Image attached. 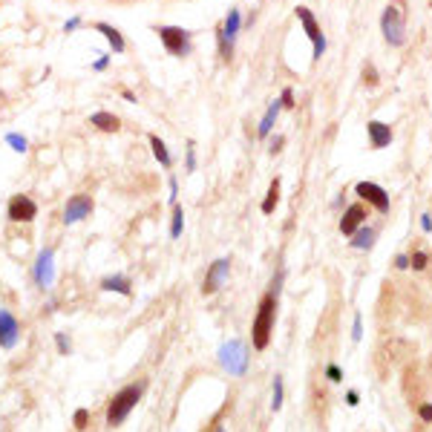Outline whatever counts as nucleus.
I'll use <instances>...</instances> for the list:
<instances>
[{"instance_id": "nucleus-1", "label": "nucleus", "mask_w": 432, "mask_h": 432, "mask_svg": "<svg viewBox=\"0 0 432 432\" xmlns=\"http://www.w3.org/2000/svg\"><path fill=\"white\" fill-rule=\"evenodd\" d=\"M418 358V343L403 337V335H386L377 343L374 355H372V369L377 374V381H389L392 372L400 369L407 360Z\"/></svg>"}, {"instance_id": "nucleus-2", "label": "nucleus", "mask_w": 432, "mask_h": 432, "mask_svg": "<svg viewBox=\"0 0 432 432\" xmlns=\"http://www.w3.org/2000/svg\"><path fill=\"white\" fill-rule=\"evenodd\" d=\"M277 288L265 291L262 300L257 306V314H254V326H251V343L257 352H262V349H268V343H271V329H274V320H277Z\"/></svg>"}, {"instance_id": "nucleus-3", "label": "nucleus", "mask_w": 432, "mask_h": 432, "mask_svg": "<svg viewBox=\"0 0 432 432\" xmlns=\"http://www.w3.org/2000/svg\"><path fill=\"white\" fill-rule=\"evenodd\" d=\"M144 389H147V381H136V384H127L124 389H119L110 398V407H107V426H121L130 418V412L139 407Z\"/></svg>"}, {"instance_id": "nucleus-4", "label": "nucleus", "mask_w": 432, "mask_h": 432, "mask_svg": "<svg viewBox=\"0 0 432 432\" xmlns=\"http://www.w3.org/2000/svg\"><path fill=\"white\" fill-rule=\"evenodd\" d=\"M400 314H403V309H400V288H398L395 280H384L381 294H377V306H374L377 329L386 335V329H392V323H398Z\"/></svg>"}, {"instance_id": "nucleus-5", "label": "nucleus", "mask_w": 432, "mask_h": 432, "mask_svg": "<svg viewBox=\"0 0 432 432\" xmlns=\"http://www.w3.org/2000/svg\"><path fill=\"white\" fill-rule=\"evenodd\" d=\"M400 392H403V398H407L410 410H415L421 400H426L429 386H426L424 363L418 358H412V360H407V363L400 366Z\"/></svg>"}, {"instance_id": "nucleus-6", "label": "nucleus", "mask_w": 432, "mask_h": 432, "mask_svg": "<svg viewBox=\"0 0 432 432\" xmlns=\"http://www.w3.org/2000/svg\"><path fill=\"white\" fill-rule=\"evenodd\" d=\"M400 288V309H407L403 314H407L410 323H426L432 317V300L429 294L418 285V283H398Z\"/></svg>"}, {"instance_id": "nucleus-7", "label": "nucleus", "mask_w": 432, "mask_h": 432, "mask_svg": "<svg viewBox=\"0 0 432 432\" xmlns=\"http://www.w3.org/2000/svg\"><path fill=\"white\" fill-rule=\"evenodd\" d=\"M403 29H407V0H389L386 15H384L386 41L400 46L403 43Z\"/></svg>"}, {"instance_id": "nucleus-8", "label": "nucleus", "mask_w": 432, "mask_h": 432, "mask_svg": "<svg viewBox=\"0 0 432 432\" xmlns=\"http://www.w3.org/2000/svg\"><path fill=\"white\" fill-rule=\"evenodd\" d=\"M156 35L161 38V46L176 58H184L191 52V35L182 26H156Z\"/></svg>"}, {"instance_id": "nucleus-9", "label": "nucleus", "mask_w": 432, "mask_h": 432, "mask_svg": "<svg viewBox=\"0 0 432 432\" xmlns=\"http://www.w3.org/2000/svg\"><path fill=\"white\" fill-rule=\"evenodd\" d=\"M95 202L90 194H75L69 196V202L64 205V225H75V222H84L87 216H93Z\"/></svg>"}, {"instance_id": "nucleus-10", "label": "nucleus", "mask_w": 432, "mask_h": 432, "mask_svg": "<svg viewBox=\"0 0 432 432\" xmlns=\"http://www.w3.org/2000/svg\"><path fill=\"white\" fill-rule=\"evenodd\" d=\"M32 277L38 283V288H52V283H55V254H52V248H43L32 265Z\"/></svg>"}, {"instance_id": "nucleus-11", "label": "nucleus", "mask_w": 432, "mask_h": 432, "mask_svg": "<svg viewBox=\"0 0 432 432\" xmlns=\"http://www.w3.org/2000/svg\"><path fill=\"white\" fill-rule=\"evenodd\" d=\"M220 363L231 372V374H242L245 372V363H248V355H245V346L239 340H231L220 349Z\"/></svg>"}, {"instance_id": "nucleus-12", "label": "nucleus", "mask_w": 432, "mask_h": 432, "mask_svg": "<svg viewBox=\"0 0 432 432\" xmlns=\"http://www.w3.org/2000/svg\"><path fill=\"white\" fill-rule=\"evenodd\" d=\"M311 407H314V415L320 424H326L329 418V407H332V392L326 386V381H323L320 374L311 377Z\"/></svg>"}, {"instance_id": "nucleus-13", "label": "nucleus", "mask_w": 432, "mask_h": 432, "mask_svg": "<svg viewBox=\"0 0 432 432\" xmlns=\"http://www.w3.org/2000/svg\"><path fill=\"white\" fill-rule=\"evenodd\" d=\"M6 216L12 222H32L35 216H38V205L32 196H26V194H18L9 199V208H6Z\"/></svg>"}, {"instance_id": "nucleus-14", "label": "nucleus", "mask_w": 432, "mask_h": 432, "mask_svg": "<svg viewBox=\"0 0 432 432\" xmlns=\"http://www.w3.org/2000/svg\"><path fill=\"white\" fill-rule=\"evenodd\" d=\"M20 340V323L9 309H0V349H15Z\"/></svg>"}, {"instance_id": "nucleus-15", "label": "nucleus", "mask_w": 432, "mask_h": 432, "mask_svg": "<svg viewBox=\"0 0 432 432\" xmlns=\"http://www.w3.org/2000/svg\"><path fill=\"white\" fill-rule=\"evenodd\" d=\"M228 271H231V259H216L210 262L208 274H205V283H202V294H216L222 288V283L228 280Z\"/></svg>"}, {"instance_id": "nucleus-16", "label": "nucleus", "mask_w": 432, "mask_h": 432, "mask_svg": "<svg viewBox=\"0 0 432 432\" xmlns=\"http://www.w3.org/2000/svg\"><path fill=\"white\" fill-rule=\"evenodd\" d=\"M236 32H239V12L231 9L225 26L220 29V55H222L225 61L231 58V52H234V38H236Z\"/></svg>"}, {"instance_id": "nucleus-17", "label": "nucleus", "mask_w": 432, "mask_h": 432, "mask_svg": "<svg viewBox=\"0 0 432 432\" xmlns=\"http://www.w3.org/2000/svg\"><path fill=\"white\" fill-rule=\"evenodd\" d=\"M410 265L415 274H426L432 280V251L424 245L421 239L412 242V251H410Z\"/></svg>"}, {"instance_id": "nucleus-18", "label": "nucleus", "mask_w": 432, "mask_h": 432, "mask_svg": "<svg viewBox=\"0 0 432 432\" xmlns=\"http://www.w3.org/2000/svg\"><path fill=\"white\" fill-rule=\"evenodd\" d=\"M297 18H300V23L306 26V35L314 41V58L323 55V46H326V41H323V32H320V26H317V18L306 9V6H297Z\"/></svg>"}, {"instance_id": "nucleus-19", "label": "nucleus", "mask_w": 432, "mask_h": 432, "mask_svg": "<svg viewBox=\"0 0 432 432\" xmlns=\"http://www.w3.org/2000/svg\"><path fill=\"white\" fill-rule=\"evenodd\" d=\"M358 196L366 199L369 205H374L377 210H389V196H386V191H384V187H377V184H372V182H360V184H358Z\"/></svg>"}, {"instance_id": "nucleus-20", "label": "nucleus", "mask_w": 432, "mask_h": 432, "mask_svg": "<svg viewBox=\"0 0 432 432\" xmlns=\"http://www.w3.org/2000/svg\"><path fill=\"white\" fill-rule=\"evenodd\" d=\"M366 216H369V210H366L360 202H358V205H352V208H349V210L343 213V220H340V231H343L346 236H352V234L358 231V225H363Z\"/></svg>"}, {"instance_id": "nucleus-21", "label": "nucleus", "mask_w": 432, "mask_h": 432, "mask_svg": "<svg viewBox=\"0 0 432 432\" xmlns=\"http://www.w3.org/2000/svg\"><path fill=\"white\" fill-rule=\"evenodd\" d=\"M95 32H101V35L107 38V43H110V49L116 52V55H121V52H124V46H127V43H124V35L116 29L113 23H104V20H98V23H95Z\"/></svg>"}, {"instance_id": "nucleus-22", "label": "nucleus", "mask_w": 432, "mask_h": 432, "mask_svg": "<svg viewBox=\"0 0 432 432\" xmlns=\"http://www.w3.org/2000/svg\"><path fill=\"white\" fill-rule=\"evenodd\" d=\"M90 124H93L95 130H101V133H119V130H121V119L113 116V113H107V110L93 113V116H90Z\"/></svg>"}, {"instance_id": "nucleus-23", "label": "nucleus", "mask_w": 432, "mask_h": 432, "mask_svg": "<svg viewBox=\"0 0 432 432\" xmlns=\"http://www.w3.org/2000/svg\"><path fill=\"white\" fill-rule=\"evenodd\" d=\"M101 288H104V291H119V294H124V297H133V283H130V277H124V274H110V277H104V280H101Z\"/></svg>"}, {"instance_id": "nucleus-24", "label": "nucleus", "mask_w": 432, "mask_h": 432, "mask_svg": "<svg viewBox=\"0 0 432 432\" xmlns=\"http://www.w3.org/2000/svg\"><path fill=\"white\" fill-rule=\"evenodd\" d=\"M150 147H153V156H156V161H158V165L161 168H170L173 165V158H170V153H168V144L165 142H161L158 136H156V133H150Z\"/></svg>"}, {"instance_id": "nucleus-25", "label": "nucleus", "mask_w": 432, "mask_h": 432, "mask_svg": "<svg viewBox=\"0 0 432 432\" xmlns=\"http://www.w3.org/2000/svg\"><path fill=\"white\" fill-rule=\"evenodd\" d=\"M369 136H372V144H374V147H386V142L392 139V133H389L381 121H372V124H369Z\"/></svg>"}, {"instance_id": "nucleus-26", "label": "nucleus", "mask_w": 432, "mask_h": 432, "mask_svg": "<svg viewBox=\"0 0 432 432\" xmlns=\"http://www.w3.org/2000/svg\"><path fill=\"white\" fill-rule=\"evenodd\" d=\"M277 202H280V179H274L271 184H268V196L262 202V213H271L277 208Z\"/></svg>"}, {"instance_id": "nucleus-27", "label": "nucleus", "mask_w": 432, "mask_h": 432, "mask_svg": "<svg viewBox=\"0 0 432 432\" xmlns=\"http://www.w3.org/2000/svg\"><path fill=\"white\" fill-rule=\"evenodd\" d=\"M182 228H184V210L179 205H173V216H170V236L179 239L182 236Z\"/></svg>"}, {"instance_id": "nucleus-28", "label": "nucleus", "mask_w": 432, "mask_h": 432, "mask_svg": "<svg viewBox=\"0 0 432 432\" xmlns=\"http://www.w3.org/2000/svg\"><path fill=\"white\" fill-rule=\"evenodd\" d=\"M6 144H9L15 153H26V150H29V139L20 136V133H9V136H6Z\"/></svg>"}, {"instance_id": "nucleus-29", "label": "nucleus", "mask_w": 432, "mask_h": 432, "mask_svg": "<svg viewBox=\"0 0 432 432\" xmlns=\"http://www.w3.org/2000/svg\"><path fill=\"white\" fill-rule=\"evenodd\" d=\"M277 113H280V104H274L271 110L265 113V119H262V124H259V136H268V133H271V127H274V119H277Z\"/></svg>"}, {"instance_id": "nucleus-30", "label": "nucleus", "mask_w": 432, "mask_h": 432, "mask_svg": "<svg viewBox=\"0 0 432 432\" xmlns=\"http://www.w3.org/2000/svg\"><path fill=\"white\" fill-rule=\"evenodd\" d=\"M283 407V377L277 374V381H274V400H271V410L277 412Z\"/></svg>"}, {"instance_id": "nucleus-31", "label": "nucleus", "mask_w": 432, "mask_h": 432, "mask_svg": "<svg viewBox=\"0 0 432 432\" xmlns=\"http://www.w3.org/2000/svg\"><path fill=\"white\" fill-rule=\"evenodd\" d=\"M55 346H58V355H69L72 352V343H69V337L64 332L55 335Z\"/></svg>"}, {"instance_id": "nucleus-32", "label": "nucleus", "mask_w": 432, "mask_h": 432, "mask_svg": "<svg viewBox=\"0 0 432 432\" xmlns=\"http://www.w3.org/2000/svg\"><path fill=\"white\" fill-rule=\"evenodd\" d=\"M415 412L421 415L424 424H432V403H429V400H421L418 407H415Z\"/></svg>"}, {"instance_id": "nucleus-33", "label": "nucleus", "mask_w": 432, "mask_h": 432, "mask_svg": "<svg viewBox=\"0 0 432 432\" xmlns=\"http://www.w3.org/2000/svg\"><path fill=\"white\" fill-rule=\"evenodd\" d=\"M72 424H75V429H78V432H84V429H87V424H90V412H87V410H78V412H75V418H72Z\"/></svg>"}, {"instance_id": "nucleus-34", "label": "nucleus", "mask_w": 432, "mask_h": 432, "mask_svg": "<svg viewBox=\"0 0 432 432\" xmlns=\"http://www.w3.org/2000/svg\"><path fill=\"white\" fill-rule=\"evenodd\" d=\"M363 81H366V87H377V72H374V67H366L363 69Z\"/></svg>"}, {"instance_id": "nucleus-35", "label": "nucleus", "mask_w": 432, "mask_h": 432, "mask_svg": "<svg viewBox=\"0 0 432 432\" xmlns=\"http://www.w3.org/2000/svg\"><path fill=\"white\" fill-rule=\"evenodd\" d=\"M107 67H110V55H101V58L93 64V69H95V72H104Z\"/></svg>"}, {"instance_id": "nucleus-36", "label": "nucleus", "mask_w": 432, "mask_h": 432, "mask_svg": "<svg viewBox=\"0 0 432 432\" xmlns=\"http://www.w3.org/2000/svg\"><path fill=\"white\" fill-rule=\"evenodd\" d=\"M424 374H426V386L432 389V355H429L426 363H424Z\"/></svg>"}, {"instance_id": "nucleus-37", "label": "nucleus", "mask_w": 432, "mask_h": 432, "mask_svg": "<svg viewBox=\"0 0 432 432\" xmlns=\"http://www.w3.org/2000/svg\"><path fill=\"white\" fill-rule=\"evenodd\" d=\"M78 26H81V18H69V20L64 23V32H75Z\"/></svg>"}, {"instance_id": "nucleus-38", "label": "nucleus", "mask_w": 432, "mask_h": 432, "mask_svg": "<svg viewBox=\"0 0 432 432\" xmlns=\"http://www.w3.org/2000/svg\"><path fill=\"white\" fill-rule=\"evenodd\" d=\"M196 168V156H194V144H187V170Z\"/></svg>"}, {"instance_id": "nucleus-39", "label": "nucleus", "mask_w": 432, "mask_h": 432, "mask_svg": "<svg viewBox=\"0 0 432 432\" xmlns=\"http://www.w3.org/2000/svg\"><path fill=\"white\" fill-rule=\"evenodd\" d=\"M410 432H432V429H429V424H424V421H412Z\"/></svg>"}, {"instance_id": "nucleus-40", "label": "nucleus", "mask_w": 432, "mask_h": 432, "mask_svg": "<svg viewBox=\"0 0 432 432\" xmlns=\"http://www.w3.org/2000/svg\"><path fill=\"white\" fill-rule=\"evenodd\" d=\"M176 196H179V184H176V179L170 176V205H176Z\"/></svg>"}, {"instance_id": "nucleus-41", "label": "nucleus", "mask_w": 432, "mask_h": 432, "mask_svg": "<svg viewBox=\"0 0 432 432\" xmlns=\"http://www.w3.org/2000/svg\"><path fill=\"white\" fill-rule=\"evenodd\" d=\"M291 98H294V95H291V90H285V93H283V107H294V101H291Z\"/></svg>"}, {"instance_id": "nucleus-42", "label": "nucleus", "mask_w": 432, "mask_h": 432, "mask_svg": "<svg viewBox=\"0 0 432 432\" xmlns=\"http://www.w3.org/2000/svg\"><path fill=\"white\" fill-rule=\"evenodd\" d=\"M121 95H124V101H130V104H136V95H133L130 90H121Z\"/></svg>"}, {"instance_id": "nucleus-43", "label": "nucleus", "mask_w": 432, "mask_h": 432, "mask_svg": "<svg viewBox=\"0 0 432 432\" xmlns=\"http://www.w3.org/2000/svg\"><path fill=\"white\" fill-rule=\"evenodd\" d=\"M216 432H225V429H216Z\"/></svg>"}, {"instance_id": "nucleus-44", "label": "nucleus", "mask_w": 432, "mask_h": 432, "mask_svg": "<svg viewBox=\"0 0 432 432\" xmlns=\"http://www.w3.org/2000/svg\"><path fill=\"white\" fill-rule=\"evenodd\" d=\"M0 98H4V93H0Z\"/></svg>"}]
</instances>
